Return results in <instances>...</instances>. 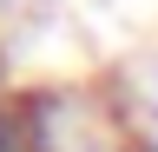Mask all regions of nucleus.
<instances>
[{
  "instance_id": "f257e3e1",
  "label": "nucleus",
  "mask_w": 158,
  "mask_h": 152,
  "mask_svg": "<svg viewBox=\"0 0 158 152\" xmlns=\"http://www.w3.org/2000/svg\"><path fill=\"white\" fill-rule=\"evenodd\" d=\"M0 152H53L40 93H7L0 86Z\"/></svg>"
}]
</instances>
